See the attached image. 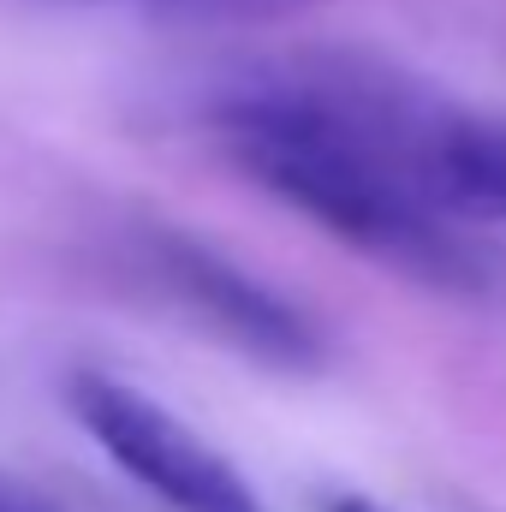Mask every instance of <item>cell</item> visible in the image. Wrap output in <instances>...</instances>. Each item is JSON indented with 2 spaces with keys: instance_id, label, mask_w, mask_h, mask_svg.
I'll list each match as a JSON object with an SVG mask.
<instances>
[{
  "instance_id": "6da1fadb",
  "label": "cell",
  "mask_w": 506,
  "mask_h": 512,
  "mask_svg": "<svg viewBox=\"0 0 506 512\" xmlns=\"http://www.w3.org/2000/svg\"><path fill=\"white\" fill-rule=\"evenodd\" d=\"M233 167L381 268L459 298L501 286L471 239L453 161L471 114L358 60H274L209 102Z\"/></svg>"
},
{
  "instance_id": "7a4b0ae2",
  "label": "cell",
  "mask_w": 506,
  "mask_h": 512,
  "mask_svg": "<svg viewBox=\"0 0 506 512\" xmlns=\"http://www.w3.org/2000/svg\"><path fill=\"white\" fill-rule=\"evenodd\" d=\"M72 417L90 429V441L126 471L131 483H143L161 507L173 512H268L256 501V489L233 471V459H221L185 417H173L161 399H149L143 387L102 376V370H78L66 382Z\"/></svg>"
},
{
  "instance_id": "3957f363",
  "label": "cell",
  "mask_w": 506,
  "mask_h": 512,
  "mask_svg": "<svg viewBox=\"0 0 506 512\" xmlns=\"http://www.w3.org/2000/svg\"><path fill=\"white\" fill-rule=\"evenodd\" d=\"M137 262L197 328H209L233 352H245L268 370H298V376L322 364V328L292 298H280L274 286L245 274L233 256L209 251L203 239L149 227L137 239Z\"/></svg>"
},
{
  "instance_id": "277c9868",
  "label": "cell",
  "mask_w": 506,
  "mask_h": 512,
  "mask_svg": "<svg viewBox=\"0 0 506 512\" xmlns=\"http://www.w3.org/2000/svg\"><path fill=\"white\" fill-rule=\"evenodd\" d=\"M459 197H465L471 221H501L506 227V126L471 120L465 167H459Z\"/></svg>"
},
{
  "instance_id": "5b68a950",
  "label": "cell",
  "mask_w": 506,
  "mask_h": 512,
  "mask_svg": "<svg viewBox=\"0 0 506 512\" xmlns=\"http://www.w3.org/2000/svg\"><path fill=\"white\" fill-rule=\"evenodd\" d=\"M0 512H60V507L42 489H30V483H18V477L0 471Z\"/></svg>"
},
{
  "instance_id": "8992f818",
  "label": "cell",
  "mask_w": 506,
  "mask_h": 512,
  "mask_svg": "<svg viewBox=\"0 0 506 512\" xmlns=\"http://www.w3.org/2000/svg\"><path fill=\"white\" fill-rule=\"evenodd\" d=\"M322 512H387L381 501H370V495H328L322 501Z\"/></svg>"
}]
</instances>
